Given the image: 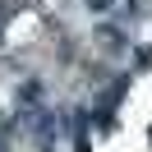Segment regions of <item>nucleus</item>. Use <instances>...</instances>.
Listing matches in <instances>:
<instances>
[{
    "instance_id": "nucleus-1",
    "label": "nucleus",
    "mask_w": 152,
    "mask_h": 152,
    "mask_svg": "<svg viewBox=\"0 0 152 152\" xmlns=\"http://www.w3.org/2000/svg\"><path fill=\"white\" fill-rule=\"evenodd\" d=\"M37 148H42V152L51 148V115H42V120H37Z\"/></svg>"
}]
</instances>
